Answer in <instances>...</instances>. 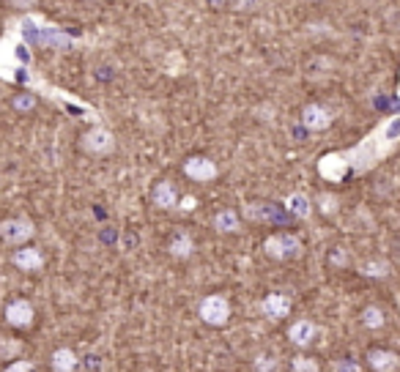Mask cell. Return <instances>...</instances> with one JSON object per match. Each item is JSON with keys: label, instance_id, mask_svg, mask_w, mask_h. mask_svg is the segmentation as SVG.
I'll list each match as a JSON object with an SVG mask.
<instances>
[{"label": "cell", "instance_id": "21", "mask_svg": "<svg viewBox=\"0 0 400 372\" xmlns=\"http://www.w3.org/2000/svg\"><path fill=\"white\" fill-rule=\"evenodd\" d=\"M359 321H362V326H365V329H370V332H379V329L387 323V315H384V310H381V307L370 304V307H365V310H362Z\"/></svg>", "mask_w": 400, "mask_h": 372}, {"label": "cell", "instance_id": "32", "mask_svg": "<svg viewBox=\"0 0 400 372\" xmlns=\"http://www.w3.org/2000/svg\"><path fill=\"white\" fill-rule=\"evenodd\" d=\"M179 208H181V211H192V208H195V197H184V200H179Z\"/></svg>", "mask_w": 400, "mask_h": 372}, {"label": "cell", "instance_id": "5", "mask_svg": "<svg viewBox=\"0 0 400 372\" xmlns=\"http://www.w3.org/2000/svg\"><path fill=\"white\" fill-rule=\"evenodd\" d=\"M36 235V224L27 216H11L0 222V241L8 246H22Z\"/></svg>", "mask_w": 400, "mask_h": 372}, {"label": "cell", "instance_id": "25", "mask_svg": "<svg viewBox=\"0 0 400 372\" xmlns=\"http://www.w3.org/2000/svg\"><path fill=\"white\" fill-rule=\"evenodd\" d=\"M291 370H310V372H318V370H321V364H318L315 359H304V356H296V359L291 362Z\"/></svg>", "mask_w": 400, "mask_h": 372}, {"label": "cell", "instance_id": "24", "mask_svg": "<svg viewBox=\"0 0 400 372\" xmlns=\"http://www.w3.org/2000/svg\"><path fill=\"white\" fill-rule=\"evenodd\" d=\"M318 208L324 216H335L340 211V200L335 194H318Z\"/></svg>", "mask_w": 400, "mask_h": 372}, {"label": "cell", "instance_id": "18", "mask_svg": "<svg viewBox=\"0 0 400 372\" xmlns=\"http://www.w3.org/2000/svg\"><path fill=\"white\" fill-rule=\"evenodd\" d=\"M214 230L216 233H238L241 230V213L233 211V208H225L219 213H214Z\"/></svg>", "mask_w": 400, "mask_h": 372}, {"label": "cell", "instance_id": "6", "mask_svg": "<svg viewBox=\"0 0 400 372\" xmlns=\"http://www.w3.org/2000/svg\"><path fill=\"white\" fill-rule=\"evenodd\" d=\"M198 315L208 326H225L230 321V301L219 293H211L198 304Z\"/></svg>", "mask_w": 400, "mask_h": 372}, {"label": "cell", "instance_id": "7", "mask_svg": "<svg viewBox=\"0 0 400 372\" xmlns=\"http://www.w3.org/2000/svg\"><path fill=\"white\" fill-rule=\"evenodd\" d=\"M80 148H82L85 154H91V156H104V154H110V151L115 148V137H113L110 129H104L102 124H96V126H91V129L82 135Z\"/></svg>", "mask_w": 400, "mask_h": 372}, {"label": "cell", "instance_id": "11", "mask_svg": "<svg viewBox=\"0 0 400 372\" xmlns=\"http://www.w3.org/2000/svg\"><path fill=\"white\" fill-rule=\"evenodd\" d=\"M315 340H318V326H315L313 321L302 318V321H293V323L288 326V342H291V345H296V348H310Z\"/></svg>", "mask_w": 400, "mask_h": 372}, {"label": "cell", "instance_id": "34", "mask_svg": "<svg viewBox=\"0 0 400 372\" xmlns=\"http://www.w3.org/2000/svg\"><path fill=\"white\" fill-rule=\"evenodd\" d=\"M14 5H16V8H22V5H27V3H25V0H14Z\"/></svg>", "mask_w": 400, "mask_h": 372}, {"label": "cell", "instance_id": "29", "mask_svg": "<svg viewBox=\"0 0 400 372\" xmlns=\"http://www.w3.org/2000/svg\"><path fill=\"white\" fill-rule=\"evenodd\" d=\"M255 370H280V362L277 359H258Z\"/></svg>", "mask_w": 400, "mask_h": 372}, {"label": "cell", "instance_id": "30", "mask_svg": "<svg viewBox=\"0 0 400 372\" xmlns=\"http://www.w3.org/2000/svg\"><path fill=\"white\" fill-rule=\"evenodd\" d=\"M260 0H236V11H255Z\"/></svg>", "mask_w": 400, "mask_h": 372}, {"label": "cell", "instance_id": "35", "mask_svg": "<svg viewBox=\"0 0 400 372\" xmlns=\"http://www.w3.org/2000/svg\"><path fill=\"white\" fill-rule=\"evenodd\" d=\"M398 96H400V88H398Z\"/></svg>", "mask_w": 400, "mask_h": 372}, {"label": "cell", "instance_id": "13", "mask_svg": "<svg viewBox=\"0 0 400 372\" xmlns=\"http://www.w3.org/2000/svg\"><path fill=\"white\" fill-rule=\"evenodd\" d=\"M14 266L19 268V271H25V274H33V271H41L44 268V255H41V249L38 246H19L16 252H14Z\"/></svg>", "mask_w": 400, "mask_h": 372}, {"label": "cell", "instance_id": "2", "mask_svg": "<svg viewBox=\"0 0 400 372\" xmlns=\"http://www.w3.org/2000/svg\"><path fill=\"white\" fill-rule=\"evenodd\" d=\"M30 47H47V49H58L66 52L74 47V36H69L66 30H60L55 22H47L38 14H25L22 19H11L8 22Z\"/></svg>", "mask_w": 400, "mask_h": 372}, {"label": "cell", "instance_id": "22", "mask_svg": "<svg viewBox=\"0 0 400 372\" xmlns=\"http://www.w3.org/2000/svg\"><path fill=\"white\" fill-rule=\"evenodd\" d=\"M11 104H14V110H16V113H33V110H36V104H38V93H33V91H27V88H25L22 93H16V96H14V102H11Z\"/></svg>", "mask_w": 400, "mask_h": 372}, {"label": "cell", "instance_id": "15", "mask_svg": "<svg viewBox=\"0 0 400 372\" xmlns=\"http://www.w3.org/2000/svg\"><path fill=\"white\" fill-rule=\"evenodd\" d=\"M151 202L162 211H170V208H179V189L170 178H162L159 184L154 186L151 191Z\"/></svg>", "mask_w": 400, "mask_h": 372}, {"label": "cell", "instance_id": "27", "mask_svg": "<svg viewBox=\"0 0 400 372\" xmlns=\"http://www.w3.org/2000/svg\"><path fill=\"white\" fill-rule=\"evenodd\" d=\"M329 370H335V372H362L365 367L362 364H357V362H332L329 364Z\"/></svg>", "mask_w": 400, "mask_h": 372}, {"label": "cell", "instance_id": "19", "mask_svg": "<svg viewBox=\"0 0 400 372\" xmlns=\"http://www.w3.org/2000/svg\"><path fill=\"white\" fill-rule=\"evenodd\" d=\"M170 255L173 257H179V260H187V257H192L195 255V241H192V235L190 233H176L173 238H170Z\"/></svg>", "mask_w": 400, "mask_h": 372}, {"label": "cell", "instance_id": "12", "mask_svg": "<svg viewBox=\"0 0 400 372\" xmlns=\"http://www.w3.org/2000/svg\"><path fill=\"white\" fill-rule=\"evenodd\" d=\"M318 173H321V178H326L332 184H340L348 176V162H346L343 154H326L318 162Z\"/></svg>", "mask_w": 400, "mask_h": 372}, {"label": "cell", "instance_id": "14", "mask_svg": "<svg viewBox=\"0 0 400 372\" xmlns=\"http://www.w3.org/2000/svg\"><path fill=\"white\" fill-rule=\"evenodd\" d=\"M260 307H263V315H266L269 321H282V318L291 315L293 301H291V296H285V293H269V296L263 299Z\"/></svg>", "mask_w": 400, "mask_h": 372}, {"label": "cell", "instance_id": "17", "mask_svg": "<svg viewBox=\"0 0 400 372\" xmlns=\"http://www.w3.org/2000/svg\"><path fill=\"white\" fill-rule=\"evenodd\" d=\"M368 367L376 372H395L400 370V356L387 348H373L368 351Z\"/></svg>", "mask_w": 400, "mask_h": 372}, {"label": "cell", "instance_id": "10", "mask_svg": "<svg viewBox=\"0 0 400 372\" xmlns=\"http://www.w3.org/2000/svg\"><path fill=\"white\" fill-rule=\"evenodd\" d=\"M5 323L8 326H14V329H27L30 323H33V318H36V310H33V304L27 301V299H16V301H11L8 307H5Z\"/></svg>", "mask_w": 400, "mask_h": 372}, {"label": "cell", "instance_id": "31", "mask_svg": "<svg viewBox=\"0 0 400 372\" xmlns=\"http://www.w3.org/2000/svg\"><path fill=\"white\" fill-rule=\"evenodd\" d=\"M8 370H11V372L36 370V364H33V362H27V359H22V362H14V364H8Z\"/></svg>", "mask_w": 400, "mask_h": 372}, {"label": "cell", "instance_id": "1", "mask_svg": "<svg viewBox=\"0 0 400 372\" xmlns=\"http://www.w3.org/2000/svg\"><path fill=\"white\" fill-rule=\"evenodd\" d=\"M400 143V113L398 115H390L379 129H373L357 148L351 151H343L346 162H348V173H365L370 170L373 165H379L390 151L392 146Z\"/></svg>", "mask_w": 400, "mask_h": 372}, {"label": "cell", "instance_id": "23", "mask_svg": "<svg viewBox=\"0 0 400 372\" xmlns=\"http://www.w3.org/2000/svg\"><path fill=\"white\" fill-rule=\"evenodd\" d=\"M390 271H392V266H390L387 260H381V257H379V260H365V263L359 266V274H365V277H379V279L387 277Z\"/></svg>", "mask_w": 400, "mask_h": 372}, {"label": "cell", "instance_id": "3", "mask_svg": "<svg viewBox=\"0 0 400 372\" xmlns=\"http://www.w3.org/2000/svg\"><path fill=\"white\" fill-rule=\"evenodd\" d=\"M263 255L271 260H296L304 255V244L296 233H274L263 238Z\"/></svg>", "mask_w": 400, "mask_h": 372}, {"label": "cell", "instance_id": "33", "mask_svg": "<svg viewBox=\"0 0 400 372\" xmlns=\"http://www.w3.org/2000/svg\"><path fill=\"white\" fill-rule=\"evenodd\" d=\"M205 3H208V5H214V8H222L227 0H205Z\"/></svg>", "mask_w": 400, "mask_h": 372}, {"label": "cell", "instance_id": "4", "mask_svg": "<svg viewBox=\"0 0 400 372\" xmlns=\"http://www.w3.org/2000/svg\"><path fill=\"white\" fill-rule=\"evenodd\" d=\"M241 216L247 222H255V224H285L288 222V211L277 202H269V200H252V202H244L241 205Z\"/></svg>", "mask_w": 400, "mask_h": 372}, {"label": "cell", "instance_id": "28", "mask_svg": "<svg viewBox=\"0 0 400 372\" xmlns=\"http://www.w3.org/2000/svg\"><path fill=\"white\" fill-rule=\"evenodd\" d=\"M110 364L107 362H99V359H85L80 362V370H107Z\"/></svg>", "mask_w": 400, "mask_h": 372}, {"label": "cell", "instance_id": "26", "mask_svg": "<svg viewBox=\"0 0 400 372\" xmlns=\"http://www.w3.org/2000/svg\"><path fill=\"white\" fill-rule=\"evenodd\" d=\"M329 263H332L335 268H348V266H351V260H348V252H346V249H335V252L329 255Z\"/></svg>", "mask_w": 400, "mask_h": 372}, {"label": "cell", "instance_id": "8", "mask_svg": "<svg viewBox=\"0 0 400 372\" xmlns=\"http://www.w3.org/2000/svg\"><path fill=\"white\" fill-rule=\"evenodd\" d=\"M184 176L190 178V181H195V184H211V181H216V176H219V167H216V162L214 159H208V156H187V162H184Z\"/></svg>", "mask_w": 400, "mask_h": 372}, {"label": "cell", "instance_id": "20", "mask_svg": "<svg viewBox=\"0 0 400 372\" xmlns=\"http://www.w3.org/2000/svg\"><path fill=\"white\" fill-rule=\"evenodd\" d=\"M52 370L55 372H71V370H80V362H77V353L71 348H58L52 353Z\"/></svg>", "mask_w": 400, "mask_h": 372}, {"label": "cell", "instance_id": "9", "mask_svg": "<svg viewBox=\"0 0 400 372\" xmlns=\"http://www.w3.org/2000/svg\"><path fill=\"white\" fill-rule=\"evenodd\" d=\"M335 124V110L326 107V104H318V102H310L304 110H302V126L307 132H324Z\"/></svg>", "mask_w": 400, "mask_h": 372}, {"label": "cell", "instance_id": "16", "mask_svg": "<svg viewBox=\"0 0 400 372\" xmlns=\"http://www.w3.org/2000/svg\"><path fill=\"white\" fill-rule=\"evenodd\" d=\"M282 208L288 211V216L302 219V222L313 216V200L304 191H291L288 197H282Z\"/></svg>", "mask_w": 400, "mask_h": 372}]
</instances>
